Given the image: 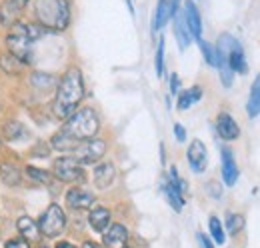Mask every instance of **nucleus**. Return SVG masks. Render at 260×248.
I'll return each mask as SVG.
<instances>
[{
  "instance_id": "f257e3e1",
  "label": "nucleus",
  "mask_w": 260,
  "mask_h": 248,
  "mask_svg": "<svg viewBox=\"0 0 260 248\" xmlns=\"http://www.w3.org/2000/svg\"><path fill=\"white\" fill-rule=\"evenodd\" d=\"M84 92H86L84 90V78H82L80 68L70 66L62 74V78L58 80L56 98H54V104H52L54 116L60 118V120H68L76 112L78 104L82 102Z\"/></svg>"
},
{
  "instance_id": "f03ea898",
  "label": "nucleus",
  "mask_w": 260,
  "mask_h": 248,
  "mask_svg": "<svg viewBox=\"0 0 260 248\" xmlns=\"http://www.w3.org/2000/svg\"><path fill=\"white\" fill-rule=\"evenodd\" d=\"M46 28H42L36 22H16L10 26L6 34V46L12 56L26 64H32V44L46 34Z\"/></svg>"
},
{
  "instance_id": "7ed1b4c3",
  "label": "nucleus",
  "mask_w": 260,
  "mask_h": 248,
  "mask_svg": "<svg viewBox=\"0 0 260 248\" xmlns=\"http://www.w3.org/2000/svg\"><path fill=\"white\" fill-rule=\"evenodd\" d=\"M36 24L52 32H62L70 24V2L68 0H34L32 4Z\"/></svg>"
},
{
  "instance_id": "20e7f679",
  "label": "nucleus",
  "mask_w": 260,
  "mask_h": 248,
  "mask_svg": "<svg viewBox=\"0 0 260 248\" xmlns=\"http://www.w3.org/2000/svg\"><path fill=\"white\" fill-rule=\"evenodd\" d=\"M98 130H100V118L90 106L76 110L68 120H64L62 128H60V132L74 138L76 142H84V140L94 138Z\"/></svg>"
},
{
  "instance_id": "39448f33",
  "label": "nucleus",
  "mask_w": 260,
  "mask_h": 248,
  "mask_svg": "<svg viewBox=\"0 0 260 248\" xmlns=\"http://www.w3.org/2000/svg\"><path fill=\"white\" fill-rule=\"evenodd\" d=\"M216 50L228 60V66H230L232 72H238V74H246L248 72V64H246V58H244L242 44L232 34H228V32L220 34Z\"/></svg>"
},
{
  "instance_id": "423d86ee",
  "label": "nucleus",
  "mask_w": 260,
  "mask_h": 248,
  "mask_svg": "<svg viewBox=\"0 0 260 248\" xmlns=\"http://www.w3.org/2000/svg\"><path fill=\"white\" fill-rule=\"evenodd\" d=\"M38 228H40V234L46 236V238H56L64 232L66 228V214L64 210L58 206V204H50L42 216L38 218Z\"/></svg>"
},
{
  "instance_id": "0eeeda50",
  "label": "nucleus",
  "mask_w": 260,
  "mask_h": 248,
  "mask_svg": "<svg viewBox=\"0 0 260 248\" xmlns=\"http://www.w3.org/2000/svg\"><path fill=\"white\" fill-rule=\"evenodd\" d=\"M52 176L58 178L60 182L74 184V182L84 180V170H82V164L74 156H60L52 164Z\"/></svg>"
},
{
  "instance_id": "6e6552de",
  "label": "nucleus",
  "mask_w": 260,
  "mask_h": 248,
  "mask_svg": "<svg viewBox=\"0 0 260 248\" xmlns=\"http://www.w3.org/2000/svg\"><path fill=\"white\" fill-rule=\"evenodd\" d=\"M106 148H108V144L102 138H90V140L80 142L74 148V158L80 164H98L102 160V156L106 154Z\"/></svg>"
},
{
  "instance_id": "1a4fd4ad",
  "label": "nucleus",
  "mask_w": 260,
  "mask_h": 248,
  "mask_svg": "<svg viewBox=\"0 0 260 248\" xmlns=\"http://www.w3.org/2000/svg\"><path fill=\"white\" fill-rule=\"evenodd\" d=\"M30 0H2L0 2V24L2 26H12L18 22L20 14L28 6Z\"/></svg>"
},
{
  "instance_id": "9d476101",
  "label": "nucleus",
  "mask_w": 260,
  "mask_h": 248,
  "mask_svg": "<svg viewBox=\"0 0 260 248\" xmlns=\"http://www.w3.org/2000/svg\"><path fill=\"white\" fill-rule=\"evenodd\" d=\"M186 160H188L192 172H196V174H200V172L206 170L208 154H206V146H204L202 140L196 138V140L190 142V146H188V150H186Z\"/></svg>"
},
{
  "instance_id": "9b49d317",
  "label": "nucleus",
  "mask_w": 260,
  "mask_h": 248,
  "mask_svg": "<svg viewBox=\"0 0 260 248\" xmlns=\"http://www.w3.org/2000/svg\"><path fill=\"white\" fill-rule=\"evenodd\" d=\"M66 204L72 208V210H86V208H92L94 204V194L80 188V186H74L66 192Z\"/></svg>"
},
{
  "instance_id": "f8f14e48",
  "label": "nucleus",
  "mask_w": 260,
  "mask_h": 248,
  "mask_svg": "<svg viewBox=\"0 0 260 248\" xmlns=\"http://www.w3.org/2000/svg\"><path fill=\"white\" fill-rule=\"evenodd\" d=\"M128 240V228L124 224H110L102 232V242L106 248H122Z\"/></svg>"
},
{
  "instance_id": "ddd939ff",
  "label": "nucleus",
  "mask_w": 260,
  "mask_h": 248,
  "mask_svg": "<svg viewBox=\"0 0 260 248\" xmlns=\"http://www.w3.org/2000/svg\"><path fill=\"white\" fill-rule=\"evenodd\" d=\"M182 12H184V20H186V24H188V30L192 34V38H194V40H200V38H202V18H200V12H198L196 4L192 0H186Z\"/></svg>"
},
{
  "instance_id": "4468645a",
  "label": "nucleus",
  "mask_w": 260,
  "mask_h": 248,
  "mask_svg": "<svg viewBox=\"0 0 260 248\" xmlns=\"http://www.w3.org/2000/svg\"><path fill=\"white\" fill-rule=\"evenodd\" d=\"M216 130L222 140H236L240 136V126L228 112H220L216 116Z\"/></svg>"
},
{
  "instance_id": "2eb2a0df",
  "label": "nucleus",
  "mask_w": 260,
  "mask_h": 248,
  "mask_svg": "<svg viewBox=\"0 0 260 248\" xmlns=\"http://www.w3.org/2000/svg\"><path fill=\"white\" fill-rule=\"evenodd\" d=\"M116 178V168L112 162H98L94 166V184L96 188H108Z\"/></svg>"
},
{
  "instance_id": "dca6fc26",
  "label": "nucleus",
  "mask_w": 260,
  "mask_h": 248,
  "mask_svg": "<svg viewBox=\"0 0 260 248\" xmlns=\"http://www.w3.org/2000/svg\"><path fill=\"white\" fill-rule=\"evenodd\" d=\"M222 180L226 186H234L238 180V166L230 148H222Z\"/></svg>"
},
{
  "instance_id": "f3484780",
  "label": "nucleus",
  "mask_w": 260,
  "mask_h": 248,
  "mask_svg": "<svg viewBox=\"0 0 260 248\" xmlns=\"http://www.w3.org/2000/svg\"><path fill=\"white\" fill-rule=\"evenodd\" d=\"M16 228H18L20 236H22L24 240H28V242H36V240H40V236H42V234H40V228H38V222H34L30 216L18 218Z\"/></svg>"
},
{
  "instance_id": "a211bd4d",
  "label": "nucleus",
  "mask_w": 260,
  "mask_h": 248,
  "mask_svg": "<svg viewBox=\"0 0 260 248\" xmlns=\"http://www.w3.org/2000/svg\"><path fill=\"white\" fill-rule=\"evenodd\" d=\"M110 210L108 208H104V206H96V208H92L90 212H88V224L96 230V232H104L108 226H110Z\"/></svg>"
},
{
  "instance_id": "6ab92c4d",
  "label": "nucleus",
  "mask_w": 260,
  "mask_h": 248,
  "mask_svg": "<svg viewBox=\"0 0 260 248\" xmlns=\"http://www.w3.org/2000/svg\"><path fill=\"white\" fill-rule=\"evenodd\" d=\"M174 34H176V40H178V46L184 50L188 48V44L192 42V34L188 30V24L184 20V12H178L174 16Z\"/></svg>"
},
{
  "instance_id": "aec40b11",
  "label": "nucleus",
  "mask_w": 260,
  "mask_h": 248,
  "mask_svg": "<svg viewBox=\"0 0 260 248\" xmlns=\"http://www.w3.org/2000/svg\"><path fill=\"white\" fill-rule=\"evenodd\" d=\"M174 18L172 14V6H170V0H158L156 4V10H154V18H152V30H160L164 24Z\"/></svg>"
},
{
  "instance_id": "412c9836",
  "label": "nucleus",
  "mask_w": 260,
  "mask_h": 248,
  "mask_svg": "<svg viewBox=\"0 0 260 248\" xmlns=\"http://www.w3.org/2000/svg\"><path fill=\"white\" fill-rule=\"evenodd\" d=\"M162 188H164V194H166L168 204H170L176 212H180V210H182V206H184V192H182L176 184H172L168 178L164 180Z\"/></svg>"
},
{
  "instance_id": "4be33fe9",
  "label": "nucleus",
  "mask_w": 260,
  "mask_h": 248,
  "mask_svg": "<svg viewBox=\"0 0 260 248\" xmlns=\"http://www.w3.org/2000/svg\"><path fill=\"white\" fill-rule=\"evenodd\" d=\"M246 112L250 118H256L260 114V74L254 78L250 92H248V102H246Z\"/></svg>"
},
{
  "instance_id": "5701e85b",
  "label": "nucleus",
  "mask_w": 260,
  "mask_h": 248,
  "mask_svg": "<svg viewBox=\"0 0 260 248\" xmlns=\"http://www.w3.org/2000/svg\"><path fill=\"white\" fill-rule=\"evenodd\" d=\"M0 178L6 182L8 186H18L20 184V178H22V172L16 164L12 162H2L0 164Z\"/></svg>"
},
{
  "instance_id": "b1692460",
  "label": "nucleus",
  "mask_w": 260,
  "mask_h": 248,
  "mask_svg": "<svg viewBox=\"0 0 260 248\" xmlns=\"http://www.w3.org/2000/svg\"><path fill=\"white\" fill-rule=\"evenodd\" d=\"M50 144H52V148H54V150H60V152H74V148H76L80 142H76L74 138L66 136L64 132H60V130H58V132L52 136Z\"/></svg>"
},
{
  "instance_id": "393cba45",
  "label": "nucleus",
  "mask_w": 260,
  "mask_h": 248,
  "mask_svg": "<svg viewBox=\"0 0 260 248\" xmlns=\"http://www.w3.org/2000/svg\"><path fill=\"white\" fill-rule=\"evenodd\" d=\"M202 98V88L200 86H192L178 96V110H188L192 104H196Z\"/></svg>"
},
{
  "instance_id": "a878e982",
  "label": "nucleus",
  "mask_w": 260,
  "mask_h": 248,
  "mask_svg": "<svg viewBox=\"0 0 260 248\" xmlns=\"http://www.w3.org/2000/svg\"><path fill=\"white\" fill-rule=\"evenodd\" d=\"M30 84H32L34 88L48 90V88L56 86L58 80H56V76H52V74H48V72H34L32 76H30Z\"/></svg>"
},
{
  "instance_id": "bb28decb",
  "label": "nucleus",
  "mask_w": 260,
  "mask_h": 248,
  "mask_svg": "<svg viewBox=\"0 0 260 248\" xmlns=\"http://www.w3.org/2000/svg\"><path fill=\"white\" fill-rule=\"evenodd\" d=\"M2 134H4L6 140H20V138H24L26 128L18 122V120H8V122L2 126Z\"/></svg>"
},
{
  "instance_id": "cd10ccee",
  "label": "nucleus",
  "mask_w": 260,
  "mask_h": 248,
  "mask_svg": "<svg viewBox=\"0 0 260 248\" xmlns=\"http://www.w3.org/2000/svg\"><path fill=\"white\" fill-rule=\"evenodd\" d=\"M208 230H210V236H212V240H214L216 244H224L226 232H224V226H222L220 218L210 216V220H208Z\"/></svg>"
},
{
  "instance_id": "c85d7f7f",
  "label": "nucleus",
  "mask_w": 260,
  "mask_h": 248,
  "mask_svg": "<svg viewBox=\"0 0 260 248\" xmlns=\"http://www.w3.org/2000/svg\"><path fill=\"white\" fill-rule=\"evenodd\" d=\"M0 68H2L4 72H8V74H18V72H22L24 64L18 60L16 56H12V54L8 52V54L0 56Z\"/></svg>"
},
{
  "instance_id": "c756f323",
  "label": "nucleus",
  "mask_w": 260,
  "mask_h": 248,
  "mask_svg": "<svg viewBox=\"0 0 260 248\" xmlns=\"http://www.w3.org/2000/svg\"><path fill=\"white\" fill-rule=\"evenodd\" d=\"M26 176L34 180V182H38V184H50L52 182V172H48V170H42V168H36V166H26Z\"/></svg>"
},
{
  "instance_id": "7c9ffc66",
  "label": "nucleus",
  "mask_w": 260,
  "mask_h": 248,
  "mask_svg": "<svg viewBox=\"0 0 260 248\" xmlns=\"http://www.w3.org/2000/svg\"><path fill=\"white\" fill-rule=\"evenodd\" d=\"M244 228V216L242 214H234V212H230L226 216V230L230 234H238L240 230Z\"/></svg>"
},
{
  "instance_id": "2f4dec72",
  "label": "nucleus",
  "mask_w": 260,
  "mask_h": 248,
  "mask_svg": "<svg viewBox=\"0 0 260 248\" xmlns=\"http://www.w3.org/2000/svg\"><path fill=\"white\" fill-rule=\"evenodd\" d=\"M198 42V46H200V50H202V54H204V60L208 62L210 66H216V62H218V58H216V48L214 46H210L206 40H196Z\"/></svg>"
},
{
  "instance_id": "473e14b6",
  "label": "nucleus",
  "mask_w": 260,
  "mask_h": 248,
  "mask_svg": "<svg viewBox=\"0 0 260 248\" xmlns=\"http://www.w3.org/2000/svg\"><path fill=\"white\" fill-rule=\"evenodd\" d=\"M154 68H156V74L162 76L164 74V38H158L156 56H154Z\"/></svg>"
},
{
  "instance_id": "72a5a7b5",
  "label": "nucleus",
  "mask_w": 260,
  "mask_h": 248,
  "mask_svg": "<svg viewBox=\"0 0 260 248\" xmlns=\"http://www.w3.org/2000/svg\"><path fill=\"white\" fill-rule=\"evenodd\" d=\"M4 248H30V242L24 240L22 236H18V238H10V240H6Z\"/></svg>"
},
{
  "instance_id": "f704fd0d",
  "label": "nucleus",
  "mask_w": 260,
  "mask_h": 248,
  "mask_svg": "<svg viewBox=\"0 0 260 248\" xmlns=\"http://www.w3.org/2000/svg\"><path fill=\"white\" fill-rule=\"evenodd\" d=\"M174 134H176V140L178 142H184L186 140V130L182 124H174Z\"/></svg>"
},
{
  "instance_id": "c9c22d12",
  "label": "nucleus",
  "mask_w": 260,
  "mask_h": 248,
  "mask_svg": "<svg viewBox=\"0 0 260 248\" xmlns=\"http://www.w3.org/2000/svg\"><path fill=\"white\" fill-rule=\"evenodd\" d=\"M180 90V78H178V74H172L170 76V92L176 94Z\"/></svg>"
},
{
  "instance_id": "e433bc0d",
  "label": "nucleus",
  "mask_w": 260,
  "mask_h": 248,
  "mask_svg": "<svg viewBox=\"0 0 260 248\" xmlns=\"http://www.w3.org/2000/svg\"><path fill=\"white\" fill-rule=\"evenodd\" d=\"M198 240H200V244H202V248H214L212 246V242L204 236V234H198Z\"/></svg>"
},
{
  "instance_id": "4c0bfd02",
  "label": "nucleus",
  "mask_w": 260,
  "mask_h": 248,
  "mask_svg": "<svg viewBox=\"0 0 260 248\" xmlns=\"http://www.w3.org/2000/svg\"><path fill=\"white\" fill-rule=\"evenodd\" d=\"M54 248H76V246H74L72 242H58V244H56Z\"/></svg>"
},
{
  "instance_id": "58836bf2",
  "label": "nucleus",
  "mask_w": 260,
  "mask_h": 248,
  "mask_svg": "<svg viewBox=\"0 0 260 248\" xmlns=\"http://www.w3.org/2000/svg\"><path fill=\"white\" fill-rule=\"evenodd\" d=\"M82 248H100V246H98L96 242H90V240H86V242L82 244Z\"/></svg>"
},
{
  "instance_id": "ea45409f",
  "label": "nucleus",
  "mask_w": 260,
  "mask_h": 248,
  "mask_svg": "<svg viewBox=\"0 0 260 248\" xmlns=\"http://www.w3.org/2000/svg\"><path fill=\"white\" fill-rule=\"evenodd\" d=\"M0 148H2V136H0Z\"/></svg>"
},
{
  "instance_id": "a19ab883",
  "label": "nucleus",
  "mask_w": 260,
  "mask_h": 248,
  "mask_svg": "<svg viewBox=\"0 0 260 248\" xmlns=\"http://www.w3.org/2000/svg\"><path fill=\"white\" fill-rule=\"evenodd\" d=\"M122 248H130V246H122Z\"/></svg>"
}]
</instances>
